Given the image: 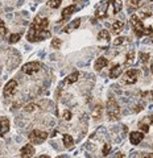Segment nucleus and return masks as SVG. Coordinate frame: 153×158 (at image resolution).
<instances>
[{
	"instance_id": "obj_32",
	"label": "nucleus",
	"mask_w": 153,
	"mask_h": 158,
	"mask_svg": "<svg viewBox=\"0 0 153 158\" xmlns=\"http://www.w3.org/2000/svg\"><path fill=\"white\" fill-rule=\"evenodd\" d=\"M0 27H2V36H6L7 34V27H6V24H4L3 20L0 21Z\"/></svg>"
},
{
	"instance_id": "obj_27",
	"label": "nucleus",
	"mask_w": 153,
	"mask_h": 158,
	"mask_svg": "<svg viewBox=\"0 0 153 158\" xmlns=\"http://www.w3.org/2000/svg\"><path fill=\"white\" fill-rule=\"evenodd\" d=\"M36 110H38V107L36 106V104H28V106H25L24 107V111H27V112H33V111H36Z\"/></svg>"
},
{
	"instance_id": "obj_11",
	"label": "nucleus",
	"mask_w": 153,
	"mask_h": 158,
	"mask_svg": "<svg viewBox=\"0 0 153 158\" xmlns=\"http://www.w3.org/2000/svg\"><path fill=\"white\" fill-rule=\"evenodd\" d=\"M38 32H40V31L34 27V24H32L31 28H29V31H28V33H27V40L29 42H34V41H36V38H37Z\"/></svg>"
},
{
	"instance_id": "obj_24",
	"label": "nucleus",
	"mask_w": 153,
	"mask_h": 158,
	"mask_svg": "<svg viewBox=\"0 0 153 158\" xmlns=\"http://www.w3.org/2000/svg\"><path fill=\"white\" fill-rule=\"evenodd\" d=\"M61 2H62V0H49L48 6H49V8L54 9V8H58V7L61 6Z\"/></svg>"
},
{
	"instance_id": "obj_43",
	"label": "nucleus",
	"mask_w": 153,
	"mask_h": 158,
	"mask_svg": "<svg viewBox=\"0 0 153 158\" xmlns=\"http://www.w3.org/2000/svg\"><path fill=\"white\" fill-rule=\"evenodd\" d=\"M75 2H77V0H75Z\"/></svg>"
},
{
	"instance_id": "obj_2",
	"label": "nucleus",
	"mask_w": 153,
	"mask_h": 158,
	"mask_svg": "<svg viewBox=\"0 0 153 158\" xmlns=\"http://www.w3.org/2000/svg\"><path fill=\"white\" fill-rule=\"evenodd\" d=\"M107 115L112 121H115L120 117V108L113 99H110L107 102Z\"/></svg>"
},
{
	"instance_id": "obj_34",
	"label": "nucleus",
	"mask_w": 153,
	"mask_h": 158,
	"mask_svg": "<svg viewBox=\"0 0 153 158\" xmlns=\"http://www.w3.org/2000/svg\"><path fill=\"white\" fill-rule=\"evenodd\" d=\"M63 117H65V120H70V118H71V113H70V111H65V112H63Z\"/></svg>"
},
{
	"instance_id": "obj_39",
	"label": "nucleus",
	"mask_w": 153,
	"mask_h": 158,
	"mask_svg": "<svg viewBox=\"0 0 153 158\" xmlns=\"http://www.w3.org/2000/svg\"><path fill=\"white\" fill-rule=\"evenodd\" d=\"M151 124H152V125H153V115H152V116H151Z\"/></svg>"
},
{
	"instance_id": "obj_21",
	"label": "nucleus",
	"mask_w": 153,
	"mask_h": 158,
	"mask_svg": "<svg viewBox=\"0 0 153 158\" xmlns=\"http://www.w3.org/2000/svg\"><path fill=\"white\" fill-rule=\"evenodd\" d=\"M63 145L66 148H71L74 145V140L70 135H63Z\"/></svg>"
},
{
	"instance_id": "obj_4",
	"label": "nucleus",
	"mask_w": 153,
	"mask_h": 158,
	"mask_svg": "<svg viewBox=\"0 0 153 158\" xmlns=\"http://www.w3.org/2000/svg\"><path fill=\"white\" fill-rule=\"evenodd\" d=\"M28 137H29V140H31V142H34V144H42V142L48 138V133L38 131V129H34L29 133Z\"/></svg>"
},
{
	"instance_id": "obj_31",
	"label": "nucleus",
	"mask_w": 153,
	"mask_h": 158,
	"mask_svg": "<svg viewBox=\"0 0 153 158\" xmlns=\"http://www.w3.org/2000/svg\"><path fill=\"white\" fill-rule=\"evenodd\" d=\"M124 41H125V38H124V37H117V38L115 40V41H113V45H115V46L121 45V44L124 42Z\"/></svg>"
},
{
	"instance_id": "obj_35",
	"label": "nucleus",
	"mask_w": 153,
	"mask_h": 158,
	"mask_svg": "<svg viewBox=\"0 0 153 158\" xmlns=\"http://www.w3.org/2000/svg\"><path fill=\"white\" fill-rule=\"evenodd\" d=\"M142 158H153V153H145L142 154Z\"/></svg>"
},
{
	"instance_id": "obj_14",
	"label": "nucleus",
	"mask_w": 153,
	"mask_h": 158,
	"mask_svg": "<svg viewBox=\"0 0 153 158\" xmlns=\"http://www.w3.org/2000/svg\"><path fill=\"white\" fill-rule=\"evenodd\" d=\"M108 65V59L107 58H104V57H99L95 61V70H102V69H104L106 66Z\"/></svg>"
},
{
	"instance_id": "obj_30",
	"label": "nucleus",
	"mask_w": 153,
	"mask_h": 158,
	"mask_svg": "<svg viewBox=\"0 0 153 158\" xmlns=\"http://www.w3.org/2000/svg\"><path fill=\"white\" fill-rule=\"evenodd\" d=\"M139 127H140V131L141 132H144V133L149 132V125H148L147 123H141V124H139Z\"/></svg>"
},
{
	"instance_id": "obj_37",
	"label": "nucleus",
	"mask_w": 153,
	"mask_h": 158,
	"mask_svg": "<svg viewBox=\"0 0 153 158\" xmlns=\"http://www.w3.org/2000/svg\"><path fill=\"white\" fill-rule=\"evenodd\" d=\"M116 158H124V154H123V153H120V154H119V156H117Z\"/></svg>"
},
{
	"instance_id": "obj_38",
	"label": "nucleus",
	"mask_w": 153,
	"mask_h": 158,
	"mask_svg": "<svg viewBox=\"0 0 153 158\" xmlns=\"http://www.w3.org/2000/svg\"><path fill=\"white\" fill-rule=\"evenodd\" d=\"M40 158H50V157H49V156H45V154H44V156H40Z\"/></svg>"
},
{
	"instance_id": "obj_23",
	"label": "nucleus",
	"mask_w": 153,
	"mask_h": 158,
	"mask_svg": "<svg viewBox=\"0 0 153 158\" xmlns=\"http://www.w3.org/2000/svg\"><path fill=\"white\" fill-rule=\"evenodd\" d=\"M102 111H103L102 106L98 104V106L95 107V110H94V112H92V117H94V118H99V117L102 116Z\"/></svg>"
},
{
	"instance_id": "obj_25",
	"label": "nucleus",
	"mask_w": 153,
	"mask_h": 158,
	"mask_svg": "<svg viewBox=\"0 0 153 158\" xmlns=\"http://www.w3.org/2000/svg\"><path fill=\"white\" fill-rule=\"evenodd\" d=\"M20 34L19 33H15V34H11V36H9V38H8V42L9 44H16L19 40H20Z\"/></svg>"
},
{
	"instance_id": "obj_41",
	"label": "nucleus",
	"mask_w": 153,
	"mask_h": 158,
	"mask_svg": "<svg viewBox=\"0 0 153 158\" xmlns=\"http://www.w3.org/2000/svg\"><path fill=\"white\" fill-rule=\"evenodd\" d=\"M57 158H65V156H60V157H57Z\"/></svg>"
},
{
	"instance_id": "obj_13",
	"label": "nucleus",
	"mask_w": 153,
	"mask_h": 158,
	"mask_svg": "<svg viewBox=\"0 0 153 158\" xmlns=\"http://www.w3.org/2000/svg\"><path fill=\"white\" fill-rule=\"evenodd\" d=\"M9 131V120H8V117H2V131H0V136H6L7 133Z\"/></svg>"
},
{
	"instance_id": "obj_10",
	"label": "nucleus",
	"mask_w": 153,
	"mask_h": 158,
	"mask_svg": "<svg viewBox=\"0 0 153 158\" xmlns=\"http://www.w3.org/2000/svg\"><path fill=\"white\" fill-rule=\"evenodd\" d=\"M20 156H21V158H31V157H33L34 156V148L31 144H27L20 150Z\"/></svg>"
},
{
	"instance_id": "obj_5",
	"label": "nucleus",
	"mask_w": 153,
	"mask_h": 158,
	"mask_svg": "<svg viewBox=\"0 0 153 158\" xmlns=\"http://www.w3.org/2000/svg\"><path fill=\"white\" fill-rule=\"evenodd\" d=\"M95 16H96L98 19L110 17V0H107V2L100 3V6L98 7L96 12H95Z\"/></svg>"
},
{
	"instance_id": "obj_9",
	"label": "nucleus",
	"mask_w": 153,
	"mask_h": 158,
	"mask_svg": "<svg viewBox=\"0 0 153 158\" xmlns=\"http://www.w3.org/2000/svg\"><path fill=\"white\" fill-rule=\"evenodd\" d=\"M142 138H144V133L142 132H131L130 133V141H131L132 145L140 144L142 141Z\"/></svg>"
},
{
	"instance_id": "obj_16",
	"label": "nucleus",
	"mask_w": 153,
	"mask_h": 158,
	"mask_svg": "<svg viewBox=\"0 0 153 158\" xmlns=\"http://www.w3.org/2000/svg\"><path fill=\"white\" fill-rule=\"evenodd\" d=\"M75 11H77V6H69V7H66L62 11V19H67L69 16H71V15Z\"/></svg>"
},
{
	"instance_id": "obj_8",
	"label": "nucleus",
	"mask_w": 153,
	"mask_h": 158,
	"mask_svg": "<svg viewBox=\"0 0 153 158\" xmlns=\"http://www.w3.org/2000/svg\"><path fill=\"white\" fill-rule=\"evenodd\" d=\"M33 24H34V27H36L38 31H45V29L48 28V25H49V20L46 17L37 16L36 19H34Z\"/></svg>"
},
{
	"instance_id": "obj_17",
	"label": "nucleus",
	"mask_w": 153,
	"mask_h": 158,
	"mask_svg": "<svg viewBox=\"0 0 153 158\" xmlns=\"http://www.w3.org/2000/svg\"><path fill=\"white\" fill-rule=\"evenodd\" d=\"M78 78H79V73H73L70 75H67L66 79H65V83L66 85H71V83H75L78 81Z\"/></svg>"
},
{
	"instance_id": "obj_29",
	"label": "nucleus",
	"mask_w": 153,
	"mask_h": 158,
	"mask_svg": "<svg viewBox=\"0 0 153 158\" xmlns=\"http://www.w3.org/2000/svg\"><path fill=\"white\" fill-rule=\"evenodd\" d=\"M110 152H111V145H110V144H106L104 146H103V152H102L103 157L108 156V153H110Z\"/></svg>"
},
{
	"instance_id": "obj_6",
	"label": "nucleus",
	"mask_w": 153,
	"mask_h": 158,
	"mask_svg": "<svg viewBox=\"0 0 153 158\" xmlns=\"http://www.w3.org/2000/svg\"><path fill=\"white\" fill-rule=\"evenodd\" d=\"M40 69H41V63H38V62H28V63H25V65L23 66L21 70H23L24 74L33 75V74L40 71Z\"/></svg>"
},
{
	"instance_id": "obj_40",
	"label": "nucleus",
	"mask_w": 153,
	"mask_h": 158,
	"mask_svg": "<svg viewBox=\"0 0 153 158\" xmlns=\"http://www.w3.org/2000/svg\"><path fill=\"white\" fill-rule=\"evenodd\" d=\"M151 71H152V74H153V63L151 65Z\"/></svg>"
},
{
	"instance_id": "obj_33",
	"label": "nucleus",
	"mask_w": 153,
	"mask_h": 158,
	"mask_svg": "<svg viewBox=\"0 0 153 158\" xmlns=\"http://www.w3.org/2000/svg\"><path fill=\"white\" fill-rule=\"evenodd\" d=\"M141 96H142V98L149 96L151 100H153V91H149V92H142V94H141Z\"/></svg>"
},
{
	"instance_id": "obj_18",
	"label": "nucleus",
	"mask_w": 153,
	"mask_h": 158,
	"mask_svg": "<svg viewBox=\"0 0 153 158\" xmlns=\"http://www.w3.org/2000/svg\"><path fill=\"white\" fill-rule=\"evenodd\" d=\"M123 28H124V24H123L121 21H115L113 25H112V32L115 34H119L123 31Z\"/></svg>"
},
{
	"instance_id": "obj_22",
	"label": "nucleus",
	"mask_w": 153,
	"mask_h": 158,
	"mask_svg": "<svg viewBox=\"0 0 153 158\" xmlns=\"http://www.w3.org/2000/svg\"><path fill=\"white\" fill-rule=\"evenodd\" d=\"M135 52H130L127 54V59H125V65L130 66V65H133V62H135Z\"/></svg>"
},
{
	"instance_id": "obj_1",
	"label": "nucleus",
	"mask_w": 153,
	"mask_h": 158,
	"mask_svg": "<svg viewBox=\"0 0 153 158\" xmlns=\"http://www.w3.org/2000/svg\"><path fill=\"white\" fill-rule=\"evenodd\" d=\"M130 23L132 25V31L135 32L137 37H144V36H151L153 33L152 28H148L144 23L140 20V17L137 15H132L130 17Z\"/></svg>"
},
{
	"instance_id": "obj_26",
	"label": "nucleus",
	"mask_w": 153,
	"mask_h": 158,
	"mask_svg": "<svg viewBox=\"0 0 153 158\" xmlns=\"http://www.w3.org/2000/svg\"><path fill=\"white\" fill-rule=\"evenodd\" d=\"M149 54H147V53H140L139 54V59H140V62H142V63H145V62H148L149 61Z\"/></svg>"
},
{
	"instance_id": "obj_20",
	"label": "nucleus",
	"mask_w": 153,
	"mask_h": 158,
	"mask_svg": "<svg viewBox=\"0 0 153 158\" xmlns=\"http://www.w3.org/2000/svg\"><path fill=\"white\" fill-rule=\"evenodd\" d=\"M50 37V32L49 31H40L37 34V38H36V41H42V40H46Z\"/></svg>"
},
{
	"instance_id": "obj_7",
	"label": "nucleus",
	"mask_w": 153,
	"mask_h": 158,
	"mask_svg": "<svg viewBox=\"0 0 153 158\" xmlns=\"http://www.w3.org/2000/svg\"><path fill=\"white\" fill-rule=\"evenodd\" d=\"M16 87H17V82L15 81V79H12V81H9L6 87H4V90H3V96L4 98H11L15 91H16Z\"/></svg>"
},
{
	"instance_id": "obj_28",
	"label": "nucleus",
	"mask_w": 153,
	"mask_h": 158,
	"mask_svg": "<svg viewBox=\"0 0 153 158\" xmlns=\"http://www.w3.org/2000/svg\"><path fill=\"white\" fill-rule=\"evenodd\" d=\"M61 40L60 38H54L53 41H52V48H54V49H60L61 48Z\"/></svg>"
},
{
	"instance_id": "obj_36",
	"label": "nucleus",
	"mask_w": 153,
	"mask_h": 158,
	"mask_svg": "<svg viewBox=\"0 0 153 158\" xmlns=\"http://www.w3.org/2000/svg\"><path fill=\"white\" fill-rule=\"evenodd\" d=\"M58 135V131H53V133H52V137H54V136H57Z\"/></svg>"
},
{
	"instance_id": "obj_19",
	"label": "nucleus",
	"mask_w": 153,
	"mask_h": 158,
	"mask_svg": "<svg viewBox=\"0 0 153 158\" xmlns=\"http://www.w3.org/2000/svg\"><path fill=\"white\" fill-rule=\"evenodd\" d=\"M110 33H108L106 29H103V31L99 32V34H98V40H100V41H107L110 42Z\"/></svg>"
},
{
	"instance_id": "obj_12",
	"label": "nucleus",
	"mask_w": 153,
	"mask_h": 158,
	"mask_svg": "<svg viewBox=\"0 0 153 158\" xmlns=\"http://www.w3.org/2000/svg\"><path fill=\"white\" fill-rule=\"evenodd\" d=\"M79 25H81V19H75V20H73V21L69 24L66 28H63V32L65 33H71L73 31H75Z\"/></svg>"
},
{
	"instance_id": "obj_15",
	"label": "nucleus",
	"mask_w": 153,
	"mask_h": 158,
	"mask_svg": "<svg viewBox=\"0 0 153 158\" xmlns=\"http://www.w3.org/2000/svg\"><path fill=\"white\" fill-rule=\"evenodd\" d=\"M121 71H123L121 70V66L120 65H115V66H112V69L110 70V74H108V75H110L111 79H116V78H119Z\"/></svg>"
},
{
	"instance_id": "obj_42",
	"label": "nucleus",
	"mask_w": 153,
	"mask_h": 158,
	"mask_svg": "<svg viewBox=\"0 0 153 158\" xmlns=\"http://www.w3.org/2000/svg\"><path fill=\"white\" fill-rule=\"evenodd\" d=\"M151 41H152V44H153V36H152V38H151Z\"/></svg>"
},
{
	"instance_id": "obj_3",
	"label": "nucleus",
	"mask_w": 153,
	"mask_h": 158,
	"mask_svg": "<svg viewBox=\"0 0 153 158\" xmlns=\"http://www.w3.org/2000/svg\"><path fill=\"white\" fill-rule=\"evenodd\" d=\"M140 70L139 69H128L125 71V74L123 75L121 82L125 83V85H133V83L137 82V79L140 77Z\"/></svg>"
}]
</instances>
